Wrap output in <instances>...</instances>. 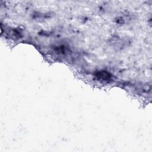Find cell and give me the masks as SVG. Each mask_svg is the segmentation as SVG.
<instances>
[{
	"mask_svg": "<svg viewBox=\"0 0 152 152\" xmlns=\"http://www.w3.org/2000/svg\"><path fill=\"white\" fill-rule=\"evenodd\" d=\"M96 77L99 79V80H102L103 81H107V80H110L111 76V74L107 73L106 71H100L98 72L96 74Z\"/></svg>",
	"mask_w": 152,
	"mask_h": 152,
	"instance_id": "obj_1",
	"label": "cell"
},
{
	"mask_svg": "<svg viewBox=\"0 0 152 152\" xmlns=\"http://www.w3.org/2000/svg\"><path fill=\"white\" fill-rule=\"evenodd\" d=\"M112 43L114 45L115 47H117L118 48H122L124 47L126 42L122 39L120 38H114V40L112 42Z\"/></svg>",
	"mask_w": 152,
	"mask_h": 152,
	"instance_id": "obj_2",
	"label": "cell"
}]
</instances>
